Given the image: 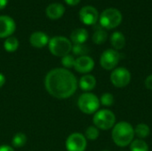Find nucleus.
<instances>
[{
	"instance_id": "obj_2",
	"label": "nucleus",
	"mask_w": 152,
	"mask_h": 151,
	"mask_svg": "<svg viewBox=\"0 0 152 151\" xmlns=\"http://www.w3.org/2000/svg\"><path fill=\"white\" fill-rule=\"evenodd\" d=\"M134 128L129 122H118L112 128V141L118 147L124 148L129 146L134 141Z\"/></svg>"
},
{
	"instance_id": "obj_24",
	"label": "nucleus",
	"mask_w": 152,
	"mask_h": 151,
	"mask_svg": "<svg viewBox=\"0 0 152 151\" xmlns=\"http://www.w3.org/2000/svg\"><path fill=\"white\" fill-rule=\"evenodd\" d=\"M72 53H74V55H77L78 57L87 55V53H89V48L85 44H74L72 46Z\"/></svg>"
},
{
	"instance_id": "obj_3",
	"label": "nucleus",
	"mask_w": 152,
	"mask_h": 151,
	"mask_svg": "<svg viewBox=\"0 0 152 151\" xmlns=\"http://www.w3.org/2000/svg\"><path fill=\"white\" fill-rule=\"evenodd\" d=\"M72 44L71 41L61 36H53L49 40L48 48L50 53L56 57H63L72 51Z\"/></svg>"
},
{
	"instance_id": "obj_13",
	"label": "nucleus",
	"mask_w": 152,
	"mask_h": 151,
	"mask_svg": "<svg viewBox=\"0 0 152 151\" xmlns=\"http://www.w3.org/2000/svg\"><path fill=\"white\" fill-rule=\"evenodd\" d=\"M49 40L48 36L42 31L33 32L29 36V43L35 48H43L45 45H48Z\"/></svg>"
},
{
	"instance_id": "obj_18",
	"label": "nucleus",
	"mask_w": 152,
	"mask_h": 151,
	"mask_svg": "<svg viewBox=\"0 0 152 151\" xmlns=\"http://www.w3.org/2000/svg\"><path fill=\"white\" fill-rule=\"evenodd\" d=\"M107 38H108V34L103 29V28H102V27L95 28V30H94V32L93 34V36H92L93 42L94 44H102L106 42Z\"/></svg>"
},
{
	"instance_id": "obj_26",
	"label": "nucleus",
	"mask_w": 152,
	"mask_h": 151,
	"mask_svg": "<svg viewBox=\"0 0 152 151\" xmlns=\"http://www.w3.org/2000/svg\"><path fill=\"white\" fill-rule=\"evenodd\" d=\"M75 61H76V59L71 54H67V55L61 57V65L63 66L64 69H71V68H74Z\"/></svg>"
},
{
	"instance_id": "obj_29",
	"label": "nucleus",
	"mask_w": 152,
	"mask_h": 151,
	"mask_svg": "<svg viewBox=\"0 0 152 151\" xmlns=\"http://www.w3.org/2000/svg\"><path fill=\"white\" fill-rule=\"evenodd\" d=\"M64 1L66 2L67 4L71 5V6H75V5L78 4L80 2V0H64Z\"/></svg>"
},
{
	"instance_id": "obj_32",
	"label": "nucleus",
	"mask_w": 152,
	"mask_h": 151,
	"mask_svg": "<svg viewBox=\"0 0 152 151\" xmlns=\"http://www.w3.org/2000/svg\"><path fill=\"white\" fill-rule=\"evenodd\" d=\"M102 151H110V150H102Z\"/></svg>"
},
{
	"instance_id": "obj_8",
	"label": "nucleus",
	"mask_w": 152,
	"mask_h": 151,
	"mask_svg": "<svg viewBox=\"0 0 152 151\" xmlns=\"http://www.w3.org/2000/svg\"><path fill=\"white\" fill-rule=\"evenodd\" d=\"M121 54L114 49L105 50L100 57V65L106 70H113L118 66Z\"/></svg>"
},
{
	"instance_id": "obj_25",
	"label": "nucleus",
	"mask_w": 152,
	"mask_h": 151,
	"mask_svg": "<svg viewBox=\"0 0 152 151\" xmlns=\"http://www.w3.org/2000/svg\"><path fill=\"white\" fill-rule=\"evenodd\" d=\"M115 98L110 93H104L100 98V103L105 107H110L114 104Z\"/></svg>"
},
{
	"instance_id": "obj_9",
	"label": "nucleus",
	"mask_w": 152,
	"mask_h": 151,
	"mask_svg": "<svg viewBox=\"0 0 152 151\" xmlns=\"http://www.w3.org/2000/svg\"><path fill=\"white\" fill-rule=\"evenodd\" d=\"M65 147L67 151H86L87 140L84 134L80 133H73L68 136Z\"/></svg>"
},
{
	"instance_id": "obj_16",
	"label": "nucleus",
	"mask_w": 152,
	"mask_h": 151,
	"mask_svg": "<svg viewBox=\"0 0 152 151\" xmlns=\"http://www.w3.org/2000/svg\"><path fill=\"white\" fill-rule=\"evenodd\" d=\"M88 39V32L86 28H78L74 29L70 34V41L74 44H85Z\"/></svg>"
},
{
	"instance_id": "obj_19",
	"label": "nucleus",
	"mask_w": 152,
	"mask_h": 151,
	"mask_svg": "<svg viewBox=\"0 0 152 151\" xmlns=\"http://www.w3.org/2000/svg\"><path fill=\"white\" fill-rule=\"evenodd\" d=\"M151 134V128L148 125L144 123L138 124L134 128V135L138 137V139L144 140L149 137Z\"/></svg>"
},
{
	"instance_id": "obj_6",
	"label": "nucleus",
	"mask_w": 152,
	"mask_h": 151,
	"mask_svg": "<svg viewBox=\"0 0 152 151\" xmlns=\"http://www.w3.org/2000/svg\"><path fill=\"white\" fill-rule=\"evenodd\" d=\"M100 25L106 29H112L117 28L122 21V14L119 10L116 8L105 9L99 18Z\"/></svg>"
},
{
	"instance_id": "obj_21",
	"label": "nucleus",
	"mask_w": 152,
	"mask_h": 151,
	"mask_svg": "<svg viewBox=\"0 0 152 151\" xmlns=\"http://www.w3.org/2000/svg\"><path fill=\"white\" fill-rule=\"evenodd\" d=\"M28 138L25 133H17L12 136V145L14 148H21L27 143Z\"/></svg>"
},
{
	"instance_id": "obj_30",
	"label": "nucleus",
	"mask_w": 152,
	"mask_h": 151,
	"mask_svg": "<svg viewBox=\"0 0 152 151\" xmlns=\"http://www.w3.org/2000/svg\"><path fill=\"white\" fill-rule=\"evenodd\" d=\"M4 84H5V77L4 74L0 73V88H2Z\"/></svg>"
},
{
	"instance_id": "obj_10",
	"label": "nucleus",
	"mask_w": 152,
	"mask_h": 151,
	"mask_svg": "<svg viewBox=\"0 0 152 151\" xmlns=\"http://www.w3.org/2000/svg\"><path fill=\"white\" fill-rule=\"evenodd\" d=\"M79 19L85 25H94L99 20L98 11L91 5L84 6L79 11Z\"/></svg>"
},
{
	"instance_id": "obj_22",
	"label": "nucleus",
	"mask_w": 152,
	"mask_h": 151,
	"mask_svg": "<svg viewBox=\"0 0 152 151\" xmlns=\"http://www.w3.org/2000/svg\"><path fill=\"white\" fill-rule=\"evenodd\" d=\"M129 146L131 151H149V145L144 140H134Z\"/></svg>"
},
{
	"instance_id": "obj_20",
	"label": "nucleus",
	"mask_w": 152,
	"mask_h": 151,
	"mask_svg": "<svg viewBox=\"0 0 152 151\" xmlns=\"http://www.w3.org/2000/svg\"><path fill=\"white\" fill-rule=\"evenodd\" d=\"M19 48V40L15 36H9L4 42V49L7 53H14Z\"/></svg>"
},
{
	"instance_id": "obj_12",
	"label": "nucleus",
	"mask_w": 152,
	"mask_h": 151,
	"mask_svg": "<svg viewBox=\"0 0 152 151\" xmlns=\"http://www.w3.org/2000/svg\"><path fill=\"white\" fill-rule=\"evenodd\" d=\"M94 68V61L88 55L77 57L75 61L74 69L77 72L86 75L89 74Z\"/></svg>"
},
{
	"instance_id": "obj_14",
	"label": "nucleus",
	"mask_w": 152,
	"mask_h": 151,
	"mask_svg": "<svg viewBox=\"0 0 152 151\" xmlns=\"http://www.w3.org/2000/svg\"><path fill=\"white\" fill-rule=\"evenodd\" d=\"M64 12H65V7L61 3L50 4L45 9L46 16L51 20H58L61 18Z\"/></svg>"
},
{
	"instance_id": "obj_11",
	"label": "nucleus",
	"mask_w": 152,
	"mask_h": 151,
	"mask_svg": "<svg viewBox=\"0 0 152 151\" xmlns=\"http://www.w3.org/2000/svg\"><path fill=\"white\" fill-rule=\"evenodd\" d=\"M16 29L14 20L7 15H0V38L12 36Z\"/></svg>"
},
{
	"instance_id": "obj_17",
	"label": "nucleus",
	"mask_w": 152,
	"mask_h": 151,
	"mask_svg": "<svg viewBox=\"0 0 152 151\" xmlns=\"http://www.w3.org/2000/svg\"><path fill=\"white\" fill-rule=\"evenodd\" d=\"M110 43L114 50H121L126 45V37L121 32L115 31L114 33H112L110 36Z\"/></svg>"
},
{
	"instance_id": "obj_7",
	"label": "nucleus",
	"mask_w": 152,
	"mask_h": 151,
	"mask_svg": "<svg viewBox=\"0 0 152 151\" xmlns=\"http://www.w3.org/2000/svg\"><path fill=\"white\" fill-rule=\"evenodd\" d=\"M131 73L124 67H118L112 70L110 74V82L117 88H124L131 82Z\"/></svg>"
},
{
	"instance_id": "obj_15",
	"label": "nucleus",
	"mask_w": 152,
	"mask_h": 151,
	"mask_svg": "<svg viewBox=\"0 0 152 151\" xmlns=\"http://www.w3.org/2000/svg\"><path fill=\"white\" fill-rule=\"evenodd\" d=\"M97 81L94 76L91 74H86L82 76L78 81V86L81 90L85 91V93L91 92L96 86Z\"/></svg>"
},
{
	"instance_id": "obj_5",
	"label": "nucleus",
	"mask_w": 152,
	"mask_h": 151,
	"mask_svg": "<svg viewBox=\"0 0 152 151\" xmlns=\"http://www.w3.org/2000/svg\"><path fill=\"white\" fill-rule=\"evenodd\" d=\"M100 99L93 93L87 92L82 93L77 100V107L81 112L86 115L94 114L99 110Z\"/></svg>"
},
{
	"instance_id": "obj_27",
	"label": "nucleus",
	"mask_w": 152,
	"mask_h": 151,
	"mask_svg": "<svg viewBox=\"0 0 152 151\" xmlns=\"http://www.w3.org/2000/svg\"><path fill=\"white\" fill-rule=\"evenodd\" d=\"M145 87L149 90H152V74L151 75H149L146 79H145Z\"/></svg>"
},
{
	"instance_id": "obj_1",
	"label": "nucleus",
	"mask_w": 152,
	"mask_h": 151,
	"mask_svg": "<svg viewBox=\"0 0 152 151\" xmlns=\"http://www.w3.org/2000/svg\"><path fill=\"white\" fill-rule=\"evenodd\" d=\"M45 87L51 96L64 100L74 95L78 87V81L70 70L64 68H55L45 75Z\"/></svg>"
},
{
	"instance_id": "obj_28",
	"label": "nucleus",
	"mask_w": 152,
	"mask_h": 151,
	"mask_svg": "<svg viewBox=\"0 0 152 151\" xmlns=\"http://www.w3.org/2000/svg\"><path fill=\"white\" fill-rule=\"evenodd\" d=\"M0 151H15L12 146L9 145H0Z\"/></svg>"
},
{
	"instance_id": "obj_31",
	"label": "nucleus",
	"mask_w": 152,
	"mask_h": 151,
	"mask_svg": "<svg viewBox=\"0 0 152 151\" xmlns=\"http://www.w3.org/2000/svg\"><path fill=\"white\" fill-rule=\"evenodd\" d=\"M8 1H9V0H0V10L4 9V8L7 5Z\"/></svg>"
},
{
	"instance_id": "obj_23",
	"label": "nucleus",
	"mask_w": 152,
	"mask_h": 151,
	"mask_svg": "<svg viewBox=\"0 0 152 151\" xmlns=\"http://www.w3.org/2000/svg\"><path fill=\"white\" fill-rule=\"evenodd\" d=\"M85 137L86 138V140H90V141H95L99 138L100 136V131L97 127H95L94 125H91L88 126L86 129L85 132Z\"/></svg>"
},
{
	"instance_id": "obj_4",
	"label": "nucleus",
	"mask_w": 152,
	"mask_h": 151,
	"mask_svg": "<svg viewBox=\"0 0 152 151\" xmlns=\"http://www.w3.org/2000/svg\"><path fill=\"white\" fill-rule=\"evenodd\" d=\"M93 123L99 130L108 131L116 125V116L110 109H100L94 114Z\"/></svg>"
}]
</instances>
